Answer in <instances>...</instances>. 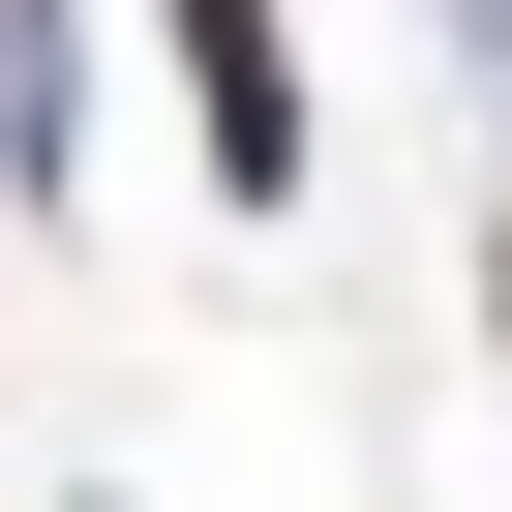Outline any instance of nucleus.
I'll use <instances>...</instances> for the list:
<instances>
[{"mask_svg": "<svg viewBox=\"0 0 512 512\" xmlns=\"http://www.w3.org/2000/svg\"><path fill=\"white\" fill-rule=\"evenodd\" d=\"M181 31V151H211V211H302V0H151Z\"/></svg>", "mask_w": 512, "mask_h": 512, "instance_id": "nucleus-1", "label": "nucleus"}, {"mask_svg": "<svg viewBox=\"0 0 512 512\" xmlns=\"http://www.w3.org/2000/svg\"><path fill=\"white\" fill-rule=\"evenodd\" d=\"M482 31H512V0H482Z\"/></svg>", "mask_w": 512, "mask_h": 512, "instance_id": "nucleus-2", "label": "nucleus"}]
</instances>
